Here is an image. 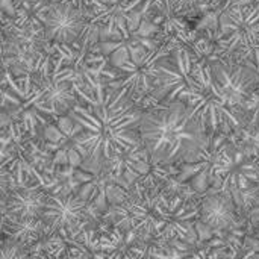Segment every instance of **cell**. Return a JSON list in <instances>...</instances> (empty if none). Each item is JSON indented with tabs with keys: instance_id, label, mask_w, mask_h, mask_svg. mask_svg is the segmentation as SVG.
Returning <instances> with one entry per match:
<instances>
[{
	"instance_id": "6da1fadb",
	"label": "cell",
	"mask_w": 259,
	"mask_h": 259,
	"mask_svg": "<svg viewBox=\"0 0 259 259\" xmlns=\"http://www.w3.org/2000/svg\"><path fill=\"white\" fill-rule=\"evenodd\" d=\"M76 102L68 115L82 131L76 137L80 155L93 162L123 158L140 146L141 111L124 91L112 87L87 90L76 85Z\"/></svg>"
},
{
	"instance_id": "7a4b0ae2",
	"label": "cell",
	"mask_w": 259,
	"mask_h": 259,
	"mask_svg": "<svg viewBox=\"0 0 259 259\" xmlns=\"http://www.w3.org/2000/svg\"><path fill=\"white\" fill-rule=\"evenodd\" d=\"M117 226L141 240L187 241L194 237L199 209L179 196H167L158 187H137L114 206Z\"/></svg>"
},
{
	"instance_id": "3957f363",
	"label": "cell",
	"mask_w": 259,
	"mask_h": 259,
	"mask_svg": "<svg viewBox=\"0 0 259 259\" xmlns=\"http://www.w3.org/2000/svg\"><path fill=\"white\" fill-rule=\"evenodd\" d=\"M208 137L188 103H158L141 112L140 143L155 164L170 165L193 161L206 146Z\"/></svg>"
},
{
	"instance_id": "277c9868",
	"label": "cell",
	"mask_w": 259,
	"mask_h": 259,
	"mask_svg": "<svg viewBox=\"0 0 259 259\" xmlns=\"http://www.w3.org/2000/svg\"><path fill=\"white\" fill-rule=\"evenodd\" d=\"M196 96L190 106L200 120L208 135L217 132L234 134L249 118V109L234 102L215 82L211 71V61L197 58L194 65Z\"/></svg>"
},
{
	"instance_id": "5b68a950",
	"label": "cell",
	"mask_w": 259,
	"mask_h": 259,
	"mask_svg": "<svg viewBox=\"0 0 259 259\" xmlns=\"http://www.w3.org/2000/svg\"><path fill=\"white\" fill-rule=\"evenodd\" d=\"M219 52L259 73V3L235 5L220 17Z\"/></svg>"
},
{
	"instance_id": "8992f818",
	"label": "cell",
	"mask_w": 259,
	"mask_h": 259,
	"mask_svg": "<svg viewBox=\"0 0 259 259\" xmlns=\"http://www.w3.org/2000/svg\"><path fill=\"white\" fill-rule=\"evenodd\" d=\"M173 42L161 46H135L129 49V55L115 65V76L108 83L112 88L124 91L134 100L150 96L158 80V70L162 61L168 56Z\"/></svg>"
},
{
	"instance_id": "52a82bcc",
	"label": "cell",
	"mask_w": 259,
	"mask_h": 259,
	"mask_svg": "<svg viewBox=\"0 0 259 259\" xmlns=\"http://www.w3.org/2000/svg\"><path fill=\"white\" fill-rule=\"evenodd\" d=\"M238 149L226 132H217L208 137L206 146L199 155L184 164L181 181H188L193 190L205 193L209 188H219L223 178L231 171L238 159Z\"/></svg>"
},
{
	"instance_id": "ba28073f",
	"label": "cell",
	"mask_w": 259,
	"mask_h": 259,
	"mask_svg": "<svg viewBox=\"0 0 259 259\" xmlns=\"http://www.w3.org/2000/svg\"><path fill=\"white\" fill-rule=\"evenodd\" d=\"M197 56L191 49L175 44L168 56L162 61L158 70V80L150 99L155 105L184 102L191 103L196 96V65Z\"/></svg>"
},
{
	"instance_id": "9c48e42d",
	"label": "cell",
	"mask_w": 259,
	"mask_h": 259,
	"mask_svg": "<svg viewBox=\"0 0 259 259\" xmlns=\"http://www.w3.org/2000/svg\"><path fill=\"white\" fill-rule=\"evenodd\" d=\"M211 71L219 87L240 106L249 105L259 88V73L249 65L231 59L211 62Z\"/></svg>"
},
{
	"instance_id": "30bf717a",
	"label": "cell",
	"mask_w": 259,
	"mask_h": 259,
	"mask_svg": "<svg viewBox=\"0 0 259 259\" xmlns=\"http://www.w3.org/2000/svg\"><path fill=\"white\" fill-rule=\"evenodd\" d=\"M88 202L82 196L47 194L41 211L46 235L73 228L88 214Z\"/></svg>"
},
{
	"instance_id": "8fae6325",
	"label": "cell",
	"mask_w": 259,
	"mask_h": 259,
	"mask_svg": "<svg viewBox=\"0 0 259 259\" xmlns=\"http://www.w3.org/2000/svg\"><path fill=\"white\" fill-rule=\"evenodd\" d=\"M73 76V70L55 65L53 71L39 88L36 108L49 114L68 112L76 102V83Z\"/></svg>"
},
{
	"instance_id": "7c38bea8",
	"label": "cell",
	"mask_w": 259,
	"mask_h": 259,
	"mask_svg": "<svg viewBox=\"0 0 259 259\" xmlns=\"http://www.w3.org/2000/svg\"><path fill=\"white\" fill-rule=\"evenodd\" d=\"M83 29L85 12L80 6L70 2L52 5L44 17V35L55 42H74L82 35Z\"/></svg>"
},
{
	"instance_id": "4fadbf2b",
	"label": "cell",
	"mask_w": 259,
	"mask_h": 259,
	"mask_svg": "<svg viewBox=\"0 0 259 259\" xmlns=\"http://www.w3.org/2000/svg\"><path fill=\"white\" fill-rule=\"evenodd\" d=\"M202 222L215 231H228L237 226V205L229 193L217 191L208 194L199 208Z\"/></svg>"
},
{
	"instance_id": "5bb4252c",
	"label": "cell",
	"mask_w": 259,
	"mask_h": 259,
	"mask_svg": "<svg viewBox=\"0 0 259 259\" xmlns=\"http://www.w3.org/2000/svg\"><path fill=\"white\" fill-rule=\"evenodd\" d=\"M47 193L36 185H21L9 188L6 197V212L15 217H39Z\"/></svg>"
},
{
	"instance_id": "9a60e30c",
	"label": "cell",
	"mask_w": 259,
	"mask_h": 259,
	"mask_svg": "<svg viewBox=\"0 0 259 259\" xmlns=\"http://www.w3.org/2000/svg\"><path fill=\"white\" fill-rule=\"evenodd\" d=\"M2 232L21 246H30L36 243L42 235H46L44 223L39 217L8 215V219L3 222Z\"/></svg>"
},
{
	"instance_id": "2e32d148",
	"label": "cell",
	"mask_w": 259,
	"mask_h": 259,
	"mask_svg": "<svg viewBox=\"0 0 259 259\" xmlns=\"http://www.w3.org/2000/svg\"><path fill=\"white\" fill-rule=\"evenodd\" d=\"M231 137L240 155L259 161V111L250 114L247 121Z\"/></svg>"
},
{
	"instance_id": "e0dca14e",
	"label": "cell",
	"mask_w": 259,
	"mask_h": 259,
	"mask_svg": "<svg viewBox=\"0 0 259 259\" xmlns=\"http://www.w3.org/2000/svg\"><path fill=\"white\" fill-rule=\"evenodd\" d=\"M9 193L8 181L3 175H0V217L6 212V197Z\"/></svg>"
},
{
	"instance_id": "ac0fdd59",
	"label": "cell",
	"mask_w": 259,
	"mask_h": 259,
	"mask_svg": "<svg viewBox=\"0 0 259 259\" xmlns=\"http://www.w3.org/2000/svg\"><path fill=\"white\" fill-rule=\"evenodd\" d=\"M93 2H97V0H93ZM70 3H71V2H70Z\"/></svg>"
}]
</instances>
